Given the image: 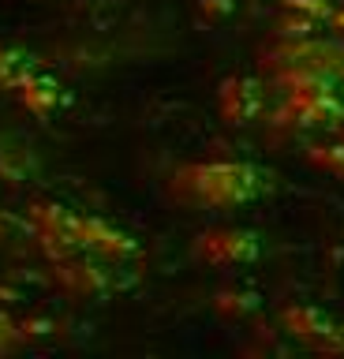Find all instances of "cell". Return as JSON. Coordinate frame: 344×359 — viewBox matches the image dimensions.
Wrapping results in <instances>:
<instances>
[{
  "instance_id": "6da1fadb",
  "label": "cell",
  "mask_w": 344,
  "mask_h": 359,
  "mask_svg": "<svg viewBox=\"0 0 344 359\" xmlns=\"http://www.w3.org/2000/svg\"><path fill=\"white\" fill-rule=\"evenodd\" d=\"M277 187V176L251 161H191L172 168L169 198L191 210H228L266 198Z\"/></svg>"
},
{
  "instance_id": "7a4b0ae2",
  "label": "cell",
  "mask_w": 344,
  "mask_h": 359,
  "mask_svg": "<svg viewBox=\"0 0 344 359\" xmlns=\"http://www.w3.org/2000/svg\"><path fill=\"white\" fill-rule=\"evenodd\" d=\"M259 64L266 75L277 72H292V67H310V72H329L344 79V49L340 41H322V38H273L270 45H262Z\"/></svg>"
},
{
  "instance_id": "3957f363",
  "label": "cell",
  "mask_w": 344,
  "mask_h": 359,
  "mask_svg": "<svg viewBox=\"0 0 344 359\" xmlns=\"http://www.w3.org/2000/svg\"><path fill=\"white\" fill-rule=\"evenodd\" d=\"M277 101V90L270 79H254V75H232L217 86V112L228 128H254L266 123Z\"/></svg>"
},
{
  "instance_id": "277c9868",
  "label": "cell",
  "mask_w": 344,
  "mask_h": 359,
  "mask_svg": "<svg viewBox=\"0 0 344 359\" xmlns=\"http://www.w3.org/2000/svg\"><path fill=\"white\" fill-rule=\"evenodd\" d=\"M195 255L206 266L228 269V266H251L262 258V240L251 229H232V224H217L195 236Z\"/></svg>"
},
{
  "instance_id": "5b68a950",
  "label": "cell",
  "mask_w": 344,
  "mask_h": 359,
  "mask_svg": "<svg viewBox=\"0 0 344 359\" xmlns=\"http://www.w3.org/2000/svg\"><path fill=\"white\" fill-rule=\"evenodd\" d=\"M277 322H281V333L303 341L307 348L333 330V318L322 307H315V303H288V307L277 311Z\"/></svg>"
},
{
  "instance_id": "8992f818",
  "label": "cell",
  "mask_w": 344,
  "mask_h": 359,
  "mask_svg": "<svg viewBox=\"0 0 344 359\" xmlns=\"http://www.w3.org/2000/svg\"><path fill=\"white\" fill-rule=\"evenodd\" d=\"M259 307H262V292L251 285H228L214 296V311L228 322L251 318V314H259Z\"/></svg>"
},
{
  "instance_id": "52a82bcc",
  "label": "cell",
  "mask_w": 344,
  "mask_h": 359,
  "mask_svg": "<svg viewBox=\"0 0 344 359\" xmlns=\"http://www.w3.org/2000/svg\"><path fill=\"white\" fill-rule=\"evenodd\" d=\"M79 243L83 247H94V251L102 255H113V258H124L135 251V240L116 229H109L102 221H79Z\"/></svg>"
},
{
  "instance_id": "ba28073f",
  "label": "cell",
  "mask_w": 344,
  "mask_h": 359,
  "mask_svg": "<svg viewBox=\"0 0 344 359\" xmlns=\"http://www.w3.org/2000/svg\"><path fill=\"white\" fill-rule=\"evenodd\" d=\"M307 161L318 168V172H329L344 180V128L340 131H329L326 142H310L307 146Z\"/></svg>"
},
{
  "instance_id": "9c48e42d",
  "label": "cell",
  "mask_w": 344,
  "mask_h": 359,
  "mask_svg": "<svg viewBox=\"0 0 344 359\" xmlns=\"http://www.w3.org/2000/svg\"><path fill=\"white\" fill-rule=\"evenodd\" d=\"M23 101L38 116H49L60 105V86L49 83V79H23Z\"/></svg>"
},
{
  "instance_id": "30bf717a",
  "label": "cell",
  "mask_w": 344,
  "mask_h": 359,
  "mask_svg": "<svg viewBox=\"0 0 344 359\" xmlns=\"http://www.w3.org/2000/svg\"><path fill=\"white\" fill-rule=\"evenodd\" d=\"M322 27L318 22H310L303 15H292V11H277L273 19V38H310V34H318Z\"/></svg>"
},
{
  "instance_id": "8fae6325",
  "label": "cell",
  "mask_w": 344,
  "mask_h": 359,
  "mask_svg": "<svg viewBox=\"0 0 344 359\" xmlns=\"http://www.w3.org/2000/svg\"><path fill=\"white\" fill-rule=\"evenodd\" d=\"M333 4L337 0H281V11H292V15H303L318 27H326V19L333 15Z\"/></svg>"
},
{
  "instance_id": "7c38bea8",
  "label": "cell",
  "mask_w": 344,
  "mask_h": 359,
  "mask_svg": "<svg viewBox=\"0 0 344 359\" xmlns=\"http://www.w3.org/2000/svg\"><path fill=\"white\" fill-rule=\"evenodd\" d=\"M195 8H198V15H202L206 22L221 27V22H228L240 11V0H195Z\"/></svg>"
},
{
  "instance_id": "4fadbf2b",
  "label": "cell",
  "mask_w": 344,
  "mask_h": 359,
  "mask_svg": "<svg viewBox=\"0 0 344 359\" xmlns=\"http://www.w3.org/2000/svg\"><path fill=\"white\" fill-rule=\"evenodd\" d=\"M27 79V60L12 49H0V83H23Z\"/></svg>"
},
{
  "instance_id": "5bb4252c",
  "label": "cell",
  "mask_w": 344,
  "mask_h": 359,
  "mask_svg": "<svg viewBox=\"0 0 344 359\" xmlns=\"http://www.w3.org/2000/svg\"><path fill=\"white\" fill-rule=\"evenodd\" d=\"M310 348H315V352H322V355H344V325L333 322V330L322 337V341H315Z\"/></svg>"
}]
</instances>
